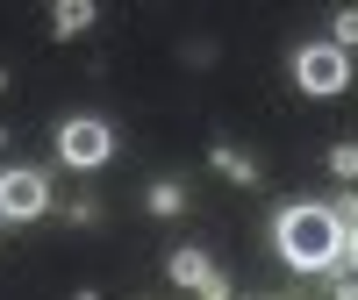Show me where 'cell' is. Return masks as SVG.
<instances>
[{"label": "cell", "mask_w": 358, "mask_h": 300, "mask_svg": "<svg viewBox=\"0 0 358 300\" xmlns=\"http://www.w3.org/2000/svg\"><path fill=\"white\" fill-rule=\"evenodd\" d=\"M94 0H57V8H50V22H57V36H86V29H94Z\"/></svg>", "instance_id": "cell-6"}, {"label": "cell", "mask_w": 358, "mask_h": 300, "mask_svg": "<svg viewBox=\"0 0 358 300\" xmlns=\"http://www.w3.org/2000/svg\"><path fill=\"white\" fill-rule=\"evenodd\" d=\"M43 215H50V179L29 165H8L0 172V222H43Z\"/></svg>", "instance_id": "cell-4"}, {"label": "cell", "mask_w": 358, "mask_h": 300, "mask_svg": "<svg viewBox=\"0 0 358 300\" xmlns=\"http://www.w3.org/2000/svg\"><path fill=\"white\" fill-rule=\"evenodd\" d=\"M0 93H8V65H0Z\"/></svg>", "instance_id": "cell-13"}, {"label": "cell", "mask_w": 358, "mask_h": 300, "mask_svg": "<svg viewBox=\"0 0 358 300\" xmlns=\"http://www.w3.org/2000/svg\"><path fill=\"white\" fill-rule=\"evenodd\" d=\"M330 43H337V50H358V8H337V22H330Z\"/></svg>", "instance_id": "cell-9"}, {"label": "cell", "mask_w": 358, "mask_h": 300, "mask_svg": "<svg viewBox=\"0 0 358 300\" xmlns=\"http://www.w3.org/2000/svg\"><path fill=\"white\" fill-rule=\"evenodd\" d=\"M344 264H351V279H358V222H351V243H344Z\"/></svg>", "instance_id": "cell-11"}, {"label": "cell", "mask_w": 358, "mask_h": 300, "mask_svg": "<svg viewBox=\"0 0 358 300\" xmlns=\"http://www.w3.org/2000/svg\"><path fill=\"white\" fill-rule=\"evenodd\" d=\"M294 86H301L308 100H337L344 86H351V50H337V43H301V50H294Z\"/></svg>", "instance_id": "cell-2"}, {"label": "cell", "mask_w": 358, "mask_h": 300, "mask_svg": "<svg viewBox=\"0 0 358 300\" xmlns=\"http://www.w3.org/2000/svg\"><path fill=\"white\" fill-rule=\"evenodd\" d=\"M208 158H215V172H222V179H244V186L258 179V165H251V158H236L229 143H215V150H208Z\"/></svg>", "instance_id": "cell-8"}, {"label": "cell", "mask_w": 358, "mask_h": 300, "mask_svg": "<svg viewBox=\"0 0 358 300\" xmlns=\"http://www.w3.org/2000/svg\"><path fill=\"white\" fill-rule=\"evenodd\" d=\"M330 300H358V279H337V293Z\"/></svg>", "instance_id": "cell-12"}, {"label": "cell", "mask_w": 358, "mask_h": 300, "mask_svg": "<svg viewBox=\"0 0 358 300\" xmlns=\"http://www.w3.org/2000/svg\"><path fill=\"white\" fill-rule=\"evenodd\" d=\"M330 172L337 179H358V136L351 143H330Z\"/></svg>", "instance_id": "cell-10"}, {"label": "cell", "mask_w": 358, "mask_h": 300, "mask_svg": "<svg viewBox=\"0 0 358 300\" xmlns=\"http://www.w3.org/2000/svg\"><path fill=\"white\" fill-rule=\"evenodd\" d=\"M344 243H351V222L337 215L330 200H287L280 222H273V250H280L287 272H301V279L337 272V264H344Z\"/></svg>", "instance_id": "cell-1"}, {"label": "cell", "mask_w": 358, "mask_h": 300, "mask_svg": "<svg viewBox=\"0 0 358 300\" xmlns=\"http://www.w3.org/2000/svg\"><path fill=\"white\" fill-rule=\"evenodd\" d=\"M165 279L179 286V293H201V300H229V279L208 264V250H172L165 257Z\"/></svg>", "instance_id": "cell-5"}, {"label": "cell", "mask_w": 358, "mask_h": 300, "mask_svg": "<svg viewBox=\"0 0 358 300\" xmlns=\"http://www.w3.org/2000/svg\"><path fill=\"white\" fill-rule=\"evenodd\" d=\"M143 207H151V215H179V207H187V186H179V179H151V200H143Z\"/></svg>", "instance_id": "cell-7"}, {"label": "cell", "mask_w": 358, "mask_h": 300, "mask_svg": "<svg viewBox=\"0 0 358 300\" xmlns=\"http://www.w3.org/2000/svg\"><path fill=\"white\" fill-rule=\"evenodd\" d=\"M57 158H65L72 172H101L115 158V129L101 122V114H72V122H57Z\"/></svg>", "instance_id": "cell-3"}]
</instances>
